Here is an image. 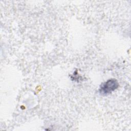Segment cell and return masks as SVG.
<instances>
[{
	"mask_svg": "<svg viewBox=\"0 0 131 131\" xmlns=\"http://www.w3.org/2000/svg\"><path fill=\"white\" fill-rule=\"evenodd\" d=\"M119 86L118 81L115 79H109L103 83L99 89V92L103 95H107L111 93L117 89Z\"/></svg>",
	"mask_w": 131,
	"mask_h": 131,
	"instance_id": "obj_1",
	"label": "cell"
}]
</instances>
